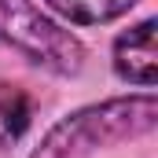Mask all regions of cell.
Masks as SVG:
<instances>
[{
  "label": "cell",
  "instance_id": "obj_1",
  "mask_svg": "<svg viewBox=\"0 0 158 158\" xmlns=\"http://www.w3.org/2000/svg\"><path fill=\"white\" fill-rule=\"evenodd\" d=\"M158 107L155 96H114L103 103H88L74 114H66L63 121H55L40 143L33 147L30 158H88L96 151L118 147L125 140L147 136L155 129Z\"/></svg>",
  "mask_w": 158,
  "mask_h": 158
},
{
  "label": "cell",
  "instance_id": "obj_2",
  "mask_svg": "<svg viewBox=\"0 0 158 158\" xmlns=\"http://www.w3.org/2000/svg\"><path fill=\"white\" fill-rule=\"evenodd\" d=\"M0 44L48 74L70 77L85 66V44L33 0H0Z\"/></svg>",
  "mask_w": 158,
  "mask_h": 158
},
{
  "label": "cell",
  "instance_id": "obj_3",
  "mask_svg": "<svg viewBox=\"0 0 158 158\" xmlns=\"http://www.w3.org/2000/svg\"><path fill=\"white\" fill-rule=\"evenodd\" d=\"M110 63H114V74L136 88H151L158 77L155 66V19H143L129 30H121L114 37L110 48Z\"/></svg>",
  "mask_w": 158,
  "mask_h": 158
},
{
  "label": "cell",
  "instance_id": "obj_4",
  "mask_svg": "<svg viewBox=\"0 0 158 158\" xmlns=\"http://www.w3.org/2000/svg\"><path fill=\"white\" fill-rule=\"evenodd\" d=\"M44 4L74 26H107L121 15H129L140 0H44Z\"/></svg>",
  "mask_w": 158,
  "mask_h": 158
},
{
  "label": "cell",
  "instance_id": "obj_5",
  "mask_svg": "<svg viewBox=\"0 0 158 158\" xmlns=\"http://www.w3.org/2000/svg\"><path fill=\"white\" fill-rule=\"evenodd\" d=\"M30 121H33V99L26 96V88L0 81V147L19 143Z\"/></svg>",
  "mask_w": 158,
  "mask_h": 158
}]
</instances>
